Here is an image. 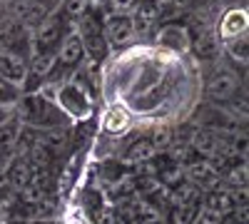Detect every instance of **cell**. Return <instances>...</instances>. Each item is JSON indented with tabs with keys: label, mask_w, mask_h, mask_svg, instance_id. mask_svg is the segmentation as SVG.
I'll return each mask as SVG.
<instances>
[{
	"label": "cell",
	"mask_w": 249,
	"mask_h": 224,
	"mask_svg": "<svg viewBox=\"0 0 249 224\" xmlns=\"http://www.w3.org/2000/svg\"><path fill=\"white\" fill-rule=\"evenodd\" d=\"M15 117L23 122V127L30 130H55V127H72L75 122H70V117L62 112L50 92H45L43 87H37L33 92H20L18 103L13 105Z\"/></svg>",
	"instance_id": "1"
},
{
	"label": "cell",
	"mask_w": 249,
	"mask_h": 224,
	"mask_svg": "<svg viewBox=\"0 0 249 224\" xmlns=\"http://www.w3.org/2000/svg\"><path fill=\"white\" fill-rule=\"evenodd\" d=\"M43 90L53 95L55 105L70 117V122H85L97 110V97L100 95L95 90L85 87L82 83H77V80H72V77H65V80H60V83H48V85H43Z\"/></svg>",
	"instance_id": "2"
},
{
	"label": "cell",
	"mask_w": 249,
	"mask_h": 224,
	"mask_svg": "<svg viewBox=\"0 0 249 224\" xmlns=\"http://www.w3.org/2000/svg\"><path fill=\"white\" fill-rule=\"evenodd\" d=\"M70 28H72V23H68L60 15V10L55 8L43 23L30 30V52H55Z\"/></svg>",
	"instance_id": "3"
},
{
	"label": "cell",
	"mask_w": 249,
	"mask_h": 224,
	"mask_svg": "<svg viewBox=\"0 0 249 224\" xmlns=\"http://www.w3.org/2000/svg\"><path fill=\"white\" fill-rule=\"evenodd\" d=\"M242 80L232 68H217L210 77L204 80V97L212 105H230L232 100L242 92Z\"/></svg>",
	"instance_id": "4"
},
{
	"label": "cell",
	"mask_w": 249,
	"mask_h": 224,
	"mask_svg": "<svg viewBox=\"0 0 249 224\" xmlns=\"http://www.w3.org/2000/svg\"><path fill=\"white\" fill-rule=\"evenodd\" d=\"M152 45L167 55L182 57L190 52V30H187L184 23H177V20H167V23H160L152 33Z\"/></svg>",
	"instance_id": "5"
},
{
	"label": "cell",
	"mask_w": 249,
	"mask_h": 224,
	"mask_svg": "<svg viewBox=\"0 0 249 224\" xmlns=\"http://www.w3.org/2000/svg\"><path fill=\"white\" fill-rule=\"evenodd\" d=\"M60 5V0H5V13L20 20L25 28H35Z\"/></svg>",
	"instance_id": "6"
},
{
	"label": "cell",
	"mask_w": 249,
	"mask_h": 224,
	"mask_svg": "<svg viewBox=\"0 0 249 224\" xmlns=\"http://www.w3.org/2000/svg\"><path fill=\"white\" fill-rule=\"evenodd\" d=\"M0 48L30 57V28H25L20 20L5 13L0 17Z\"/></svg>",
	"instance_id": "7"
},
{
	"label": "cell",
	"mask_w": 249,
	"mask_h": 224,
	"mask_svg": "<svg viewBox=\"0 0 249 224\" xmlns=\"http://www.w3.org/2000/svg\"><path fill=\"white\" fill-rule=\"evenodd\" d=\"M102 35L110 50H124L137 40L130 15H102Z\"/></svg>",
	"instance_id": "8"
},
{
	"label": "cell",
	"mask_w": 249,
	"mask_h": 224,
	"mask_svg": "<svg viewBox=\"0 0 249 224\" xmlns=\"http://www.w3.org/2000/svg\"><path fill=\"white\" fill-rule=\"evenodd\" d=\"M247 28H249V13L239 3L219 10V15L214 17V33L219 37V43L222 40H230V37H237L242 33H249Z\"/></svg>",
	"instance_id": "9"
},
{
	"label": "cell",
	"mask_w": 249,
	"mask_h": 224,
	"mask_svg": "<svg viewBox=\"0 0 249 224\" xmlns=\"http://www.w3.org/2000/svg\"><path fill=\"white\" fill-rule=\"evenodd\" d=\"M97 125H100V132L105 137H112V139L124 137L132 130V112L127 110V105L112 103V105H107L105 110H102Z\"/></svg>",
	"instance_id": "10"
},
{
	"label": "cell",
	"mask_w": 249,
	"mask_h": 224,
	"mask_svg": "<svg viewBox=\"0 0 249 224\" xmlns=\"http://www.w3.org/2000/svg\"><path fill=\"white\" fill-rule=\"evenodd\" d=\"M132 17V25H135V35L137 37H144V35H152L155 28L162 23L160 20V8L155 0H140L135 5V10L130 13Z\"/></svg>",
	"instance_id": "11"
},
{
	"label": "cell",
	"mask_w": 249,
	"mask_h": 224,
	"mask_svg": "<svg viewBox=\"0 0 249 224\" xmlns=\"http://www.w3.org/2000/svg\"><path fill=\"white\" fill-rule=\"evenodd\" d=\"M0 77L23 90L25 77H28V57L0 48Z\"/></svg>",
	"instance_id": "12"
},
{
	"label": "cell",
	"mask_w": 249,
	"mask_h": 224,
	"mask_svg": "<svg viewBox=\"0 0 249 224\" xmlns=\"http://www.w3.org/2000/svg\"><path fill=\"white\" fill-rule=\"evenodd\" d=\"M33 172H35V165L28 159V155H13L8 162H5V179L15 190H23L28 182L33 179Z\"/></svg>",
	"instance_id": "13"
},
{
	"label": "cell",
	"mask_w": 249,
	"mask_h": 224,
	"mask_svg": "<svg viewBox=\"0 0 249 224\" xmlns=\"http://www.w3.org/2000/svg\"><path fill=\"white\" fill-rule=\"evenodd\" d=\"M23 130V122L15 117V112H10L3 122H0V157L10 159L18 152V137Z\"/></svg>",
	"instance_id": "14"
},
{
	"label": "cell",
	"mask_w": 249,
	"mask_h": 224,
	"mask_svg": "<svg viewBox=\"0 0 249 224\" xmlns=\"http://www.w3.org/2000/svg\"><path fill=\"white\" fill-rule=\"evenodd\" d=\"M219 45H222L224 55L230 57L234 65L247 68V63H249V33H242V35L230 37V40H222Z\"/></svg>",
	"instance_id": "15"
},
{
	"label": "cell",
	"mask_w": 249,
	"mask_h": 224,
	"mask_svg": "<svg viewBox=\"0 0 249 224\" xmlns=\"http://www.w3.org/2000/svg\"><path fill=\"white\" fill-rule=\"evenodd\" d=\"M155 155H157V147L152 145L150 135H142V137H135V139L130 142V147L124 150L122 159H124V162H147V159H152Z\"/></svg>",
	"instance_id": "16"
},
{
	"label": "cell",
	"mask_w": 249,
	"mask_h": 224,
	"mask_svg": "<svg viewBox=\"0 0 249 224\" xmlns=\"http://www.w3.org/2000/svg\"><path fill=\"white\" fill-rule=\"evenodd\" d=\"M204 207H210V209H214V212H219L222 217H227V214H232L234 209H237V199L227 192V190H219V187H214V190H210L204 194V202H202Z\"/></svg>",
	"instance_id": "17"
},
{
	"label": "cell",
	"mask_w": 249,
	"mask_h": 224,
	"mask_svg": "<svg viewBox=\"0 0 249 224\" xmlns=\"http://www.w3.org/2000/svg\"><path fill=\"white\" fill-rule=\"evenodd\" d=\"M187 177L195 187H204L210 185V182L217 179V167H212L210 162H195V165L187 170Z\"/></svg>",
	"instance_id": "18"
},
{
	"label": "cell",
	"mask_w": 249,
	"mask_h": 224,
	"mask_svg": "<svg viewBox=\"0 0 249 224\" xmlns=\"http://www.w3.org/2000/svg\"><path fill=\"white\" fill-rule=\"evenodd\" d=\"M88 8H90V0H60V5H57L60 15L72 25L88 13Z\"/></svg>",
	"instance_id": "19"
},
{
	"label": "cell",
	"mask_w": 249,
	"mask_h": 224,
	"mask_svg": "<svg viewBox=\"0 0 249 224\" xmlns=\"http://www.w3.org/2000/svg\"><path fill=\"white\" fill-rule=\"evenodd\" d=\"M20 190H15L10 182L5 179V174H0V214H5L15 202H18Z\"/></svg>",
	"instance_id": "20"
},
{
	"label": "cell",
	"mask_w": 249,
	"mask_h": 224,
	"mask_svg": "<svg viewBox=\"0 0 249 224\" xmlns=\"http://www.w3.org/2000/svg\"><path fill=\"white\" fill-rule=\"evenodd\" d=\"M217 147H219V139H217L214 132H210V130H199V132L195 135V150H197V152L214 155Z\"/></svg>",
	"instance_id": "21"
},
{
	"label": "cell",
	"mask_w": 249,
	"mask_h": 224,
	"mask_svg": "<svg viewBox=\"0 0 249 224\" xmlns=\"http://www.w3.org/2000/svg\"><path fill=\"white\" fill-rule=\"evenodd\" d=\"M197 209H199V205H175L170 219H172V224H192L197 217Z\"/></svg>",
	"instance_id": "22"
},
{
	"label": "cell",
	"mask_w": 249,
	"mask_h": 224,
	"mask_svg": "<svg viewBox=\"0 0 249 224\" xmlns=\"http://www.w3.org/2000/svg\"><path fill=\"white\" fill-rule=\"evenodd\" d=\"M20 92H23L20 87H15L13 83H8V80L0 77V105H8V107H13V105L18 103Z\"/></svg>",
	"instance_id": "23"
},
{
	"label": "cell",
	"mask_w": 249,
	"mask_h": 224,
	"mask_svg": "<svg viewBox=\"0 0 249 224\" xmlns=\"http://www.w3.org/2000/svg\"><path fill=\"white\" fill-rule=\"evenodd\" d=\"M23 224H60L57 217H37V219H28Z\"/></svg>",
	"instance_id": "24"
},
{
	"label": "cell",
	"mask_w": 249,
	"mask_h": 224,
	"mask_svg": "<svg viewBox=\"0 0 249 224\" xmlns=\"http://www.w3.org/2000/svg\"><path fill=\"white\" fill-rule=\"evenodd\" d=\"M5 162H8V159H3V157H0V174L5 172Z\"/></svg>",
	"instance_id": "25"
},
{
	"label": "cell",
	"mask_w": 249,
	"mask_h": 224,
	"mask_svg": "<svg viewBox=\"0 0 249 224\" xmlns=\"http://www.w3.org/2000/svg\"><path fill=\"white\" fill-rule=\"evenodd\" d=\"M5 15V0H0V17Z\"/></svg>",
	"instance_id": "26"
}]
</instances>
